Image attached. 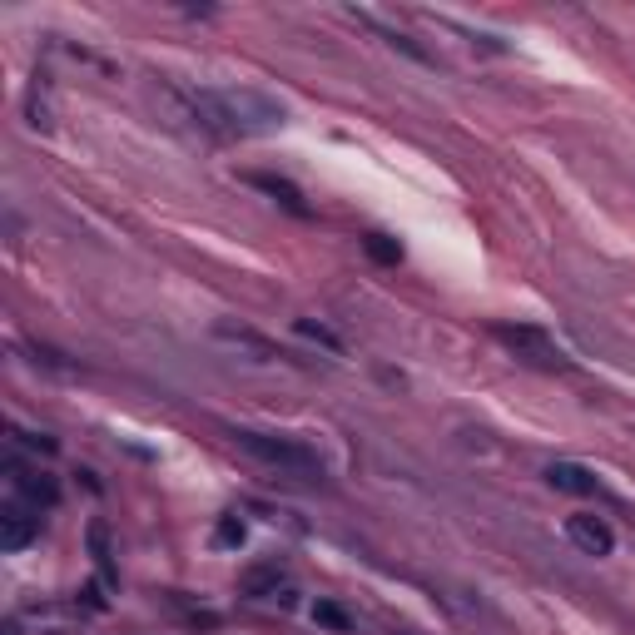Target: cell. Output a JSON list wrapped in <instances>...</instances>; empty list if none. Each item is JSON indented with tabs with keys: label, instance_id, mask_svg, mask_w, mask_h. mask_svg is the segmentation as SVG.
<instances>
[{
	"label": "cell",
	"instance_id": "1",
	"mask_svg": "<svg viewBox=\"0 0 635 635\" xmlns=\"http://www.w3.org/2000/svg\"><path fill=\"white\" fill-rule=\"evenodd\" d=\"M184 120L204 129L209 139H249V134H273L288 125L283 100L249 90V85H219V90H184L179 95Z\"/></svg>",
	"mask_w": 635,
	"mask_h": 635
},
{
	"label": "cell",
	"instance_id": "2",
	"mask_svg": "<svg viewBox=\"0 0 635 635\" xmlns=\"http://www.w3.org/2000/svg\"><path fill=\"white\" fill-rule=\"evenodd\" d=\"M229 437H234L239 452H249V457H258V462H268V467L283 472V477L323 482V457H318L313 447L293 442V437H268V432H249V427H234Z\"/></svg>",
	"mask_w": 635,
	"mask_h": 635
},
{
	"label": "cell",
	"instance_id": "3",
	"mask_svg": "<svg viewBox=\"0 0 635 635\" xmlns=\"http://www.w3.org/2000/svg\"><path fill=\"white\" fill-rule=\"evenodd\" d=\"M492 338L507 348L516 363H526V368H541V373H566V368H571L566 353H561L541 328H531V323H497Z\"/></svg>",
	"mask_w": 635,
	"mask_h": 635
},
{
	"label": "cell",
	"instance_id": "4",
	"mask_svg": "<svg viewBox=\"0 0 635 635\" xmlns=\"http://www.w3.org/2000/svg\"><path fill=\"white\" fill-rule=\"evenodd\" d=\"M566 536H571V546H581L586 556H611V551H616V531H611V521L596 516V511L566 516Z\"/></svg>",
	"mask_w": 635,
	"mask_h": 635
},
{
	"label": "cell",
	"instance_id": "5",
	"mask_svg": "<svg viewBox=\"0 0 635 635\" xmlns=\"http://www.w3.org/2000/svg\"><path fill=\"white\" fill-rule=\"evenodd\" d=\"M40 536V516L25 507H5L0 511V551H25Z\"/></svg>",
	"mask_w": 635,
	"mask_h": 635
},
{
	"label": "cell",
	"instance_id": "6",
	"mask_svg": "<svg viewBox=\"0 0 635 635\" xmlns=\"http://www.w3.org/2000/svg\"><path fill=\"white\" fill-rule=\"evenodd\" d=\"M214 338H219V343H229L234 353H249L254 363H278V358H283V353H278L268 338H258L254 328H234V323H219V328H214Z\"/></svg>",
	"mask_w": 635,
	"mask_h": 635
},
{
	"label": "cell",
	"instance_id": "7",
	"mask_svg": "<svg viewBox=\"0 0 635 635\" xmlns=\"http://www.w3.org/2000/svg\"><path fill=\"white\" fill-rule=\"evenodd\" d=\"M278 586H283V566H278V561H258V566H249V571L239 576V591L254 596V601H283Z\"/></svg>",
	"mask_w": 635,
	"mask_h": 635
},
{
	"label": "cell",
	"instance_id": "8",
	"mask_svg": "<svg viewBox=\"0 0 635 635\" xmlns=\"http://www.w3.org/2000/svg\"><path fill=\"white\" fill-rule=\"evenodd\" d=\"M10 482H15V492L30 502V507H55L60 502V487L45 477V472H25V467H10Z\"/></svg>",
	"mask_w": 635,
	"mask_h": 635
},
{
	"label": "cell",
	"instance_id": "9",
	"mask_svg": "<svg viewBox=\"0 0 635 635\" xmlns=\"http://www.w3.org/2000/svg\"><path fill=\"white\" fill-rule=\"evenodd\" d=\"M546 482H551L556 492H566V497H591V492H596V477H591L581 462H551V467H546Z\"/></svg>",
	"mask_w": 635,
	"mask_h": 635
},
{
	"label": "cell",
	"instance_id": "10",
	"mask_svg": "<svg viewBox=\"0 0 635 635\" xmlns=\"http://www.w3.org/2000/svg\"><path fill=\"white\" fill-rule=\"evenodd\" d=\"M254 189H263L268 199H278L283 209H293V214H308V204H303V194H298V184H288V179H278V174H244Z\"/></svg>",
	"mask_w": 635,
	"mask_h": 635
},
{
	"label": "cell",
	"instance_id": "11",
	"mask_svg": "<svg viewBox=\"0 0 635 635\" xmlns=\"http://www.w3.org/2000/svg\"><path fill=\"white\" fill-rule=\"evenodd\" d=\"M25 120L35 129H50L55 115H50V75H35L30 80V95H25Z\"/></svg>",
	"mask_w": 635,
	"mask_h": 635
},
{
	"label": "cell",
	"instance_id": "12",
	"mask_svg": "<svg viewBox=\"0 0 635 635\" xmlns=\"http://www.w3.org/2000/svg\"><path fill=\"white\" fill-rule=\"evenodd\" d=\"M363 249H368V258L382 263V268H397V263H402V244H397V239H387V234H368V239H363Z\"/></svg>",
	"mask_w": 635,
	"mask_h": 635
},
{
	"label": "cell",
	"instance_id": "13",
	"mask_svg": "<svg viewBox=\"0 0 635 635\" xmlns=\"http://www.w3.org/2000/svg\"><path fill=\"white\" fill-rule=\"evenodd\" d=\"M313 621H318V626H328V631H348V626H353V621H348V611H343V606H333V601H318V606H313Z\"/></svg>",
	"mask_w": 635,
	"mask_h": 635
},
{
	"label": "cell",
	"instance_id": "14",
	"mask_svg": "<svg viewBox=\"0 0 635 635\" xmlns=\"http://www.w3.org/2000/svg\"><path fill=\"white\" fill-rule=\"evenodd\" d=\"M293 328H298V333H303V338H313V343H323V348H328V353H338V348H343V343H338V338H333V333H328V328H323V323H313V318H298V323H293Z\"/></svg>",
	"mask_w": 635,
	"mask_h": 635
},
{
	"label": "cell",
	"instance_id": "15",
	"mask_svg": "<svg viewBox=\"0 0 635 635\" xmlns=\"http://www.w3.org/2000/svg\"><path fill=\"white\" fill-rule=\"evenodd\" d=\"M90 551H95V566L105 571V581H115V571H110V546H105V526H100V521L90 526Z\"/></svg>",
	"mask_w": 635,
	"mask_h": 635
},
{
	"label": "cell",
	"instance_id": "16",
	"mask_svg": "<svg viewBox=\"0 0 635 635\" xmlns=\"http://www.w3.org/2000/svg\"><path fill=\"white\" fill-rule=\"evenodd\" d=\"M214 541H219V546H244V521H239V516H224V521L214 526Z\"/></svg>",
	"mask_w": 635,
	"mask_h": 635
}]
</instances>
